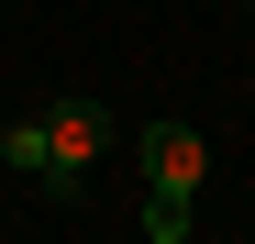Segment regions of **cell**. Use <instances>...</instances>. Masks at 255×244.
<instances>
[{
	"label": "cell",
	"instance_id": "3",
	"mask_svg": "<svg viewBox=\"0 0 255 244\" xmlns=\"http://www.w3.org/2000/svg\"><path fill=\"white\" fill-rule=\"evenodd\" d=\"M0 167H22V178H45V111H22L11 133H0Z\"/></svg>",
	"mask_w": 255,
	"mask_h": 244
},
{
	"label": "cell",
	"instance_id": "1",
	"mask_svg": "<svg viewBox=\"0 0 255 244\" xmlns=\"http://www.w3.org/2000/svg\"><path fill=\"white\" fill-rule=\"evenodd\" d=\"M200 133L189 122H144V233L155 244H178L189 233V200H200Z\"/></svg>",
	"mask_w": 255,
	"mask_h": 244
},
{
	"label": "cell",
	"instance_id": "2",
	"mask_svg": "<svg viewBox=\"0 0 255 244\" xmlns=\"http://www.w3.org/2000/svg\"><path fill=\"white\" fill-rule=\"evenodd\" d=\"M100 144H111V111H100L89 89H67V100L45 111V189L67 200L78 178H89V167H100Z\"/></svg>",
	"mask_w": 255,
	"mask_h": 244
}]
</instances>
